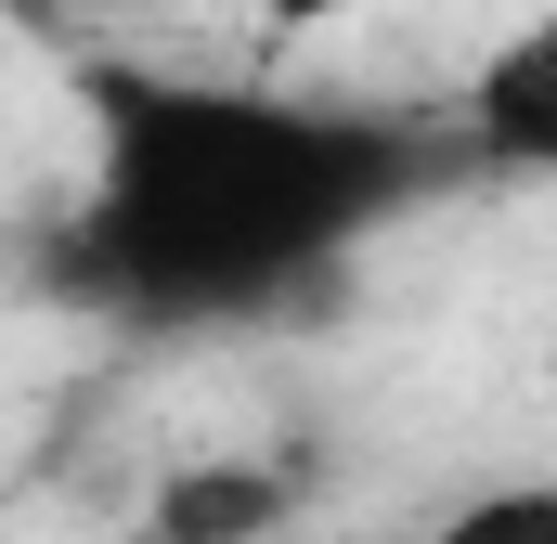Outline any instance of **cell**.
Returning <instances> with one entry per match:
<instances>
[{
	"instance_id": "3957f363",
	"label": "cell",
	"mask_w": 557,
	"mask_h": 544,
	"mask_svg": "<svg viewBox=\"0 0 557 544\" xmlns=\"http://www.w3.org/2000/svg\"><path fill=\"white\" fill-rule=\"evenodd\" d=\"M298 506H311L298 454H182V467H156L131 544H285Z\"/></svg>"
},
{
	"instance_id": "5b68a950",
	"label": "cell",
	"mask_w": 557,
	"mask_h": 544,
	"mask_svg": "<svg viewBox=\"0 0 557 544\" xmlns=\"http://www.w3.org/2000/svg\"><path fill=\"white\" fill-rule=\"evenodd\" d=\"M234 13H247L260 39H324V26H350L363 0H234Z\"/></svg>"
},
{
	"instance_id": "6da1fadb",
	"label": "cell",
	"mask_w": 557,
	"mask_h": 544,
	"mask_svg": "<svg viewBox=\"0 0 557 544\" xmlns=\"http://www.w3.org/2000/svg\"><path fill=\"white\" fill-rule=\"evenodd\" d=\"M78 208L52 221V285L117 324H247L350 272L416 195L454 182L441 118L324 104L208 65H91L78 78Z\"/></svg>"
},
{
	"instance_id": "277c9868",
	"label": "cell",
	"mask_w": 557,
	"mask_h": 544,
	"mask_svg": "<svg viewBox=\"0 0 557 544\" xmlns=\"http://www.w3.org/2000/svg\"><path fill=\"white\" fill-rule=\"evenodd\" d=\"M363 544H557V480H493V493H467L454 519H416V532H363Z\"/></svg>"
},
{
	"instance_id": "7a4b0ae2",
	"label": "cell",
	"mask_w": 557,
	"mask_h": 544,
	"mask_svg": "<svg viewBox=\"0 0 557 544\" xmlns=\"http://www.w3.org/2000/svg\"><path fill=\"white\" fill-rule=\"evenodd\" d=\"M441 143H454V169H493V182H545L557 169V13L506 26V39L454 78Z\"/></svg>"
}]
</instances>
